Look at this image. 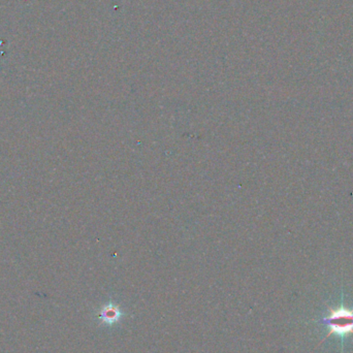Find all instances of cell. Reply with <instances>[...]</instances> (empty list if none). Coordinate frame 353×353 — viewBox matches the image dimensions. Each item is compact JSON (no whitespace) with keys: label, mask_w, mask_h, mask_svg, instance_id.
<instances>
[{"label":"cell","mask_w":353,"mask_h":353,"mask_svg":"<svg viewBox=\"0 0 353 353\" xmlns=\"http://www.w3.org/2000/svg\"><path fill=\"white\" fill-rule=\"evenodd\" d=\"M329 329L325 339L335 334L341 338V347H344V340L347 336L353 335V309L346 308L343 304L336 309L330 308L327 315L319 321Z\"/></svg>","instance_id":"1"},{"label":"cell","mask_w":353,"mask_h":353,"mask_svg":"<svg viewBox=\"0 0 353 353\" xmlns=\"http://www.w3.org/2000/svg\"><path fill=\"white\" fill-rule=\"evenodd\" d=\"M120 312L118 310V308L115 306H107L104 308V310L102 312L103 318L108 321V322H113L119 318Z\"/></svg>","instance_id":"2"}]
</instances>
